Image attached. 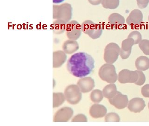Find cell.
<instances>
[{
    "instance_id": "cell-1",
    "label": "cell",
    "mask_w": 149,
    "mask_h": 126,
    "mask_svg": "<svg viewBox=\"0 0 149 126\" xmlns=\"http://www.w3.org/2000/svg\"><path fill=\"white\" fill-rule=\"evenodd\" d=\"M95 60L92 56L84 52L74 54L69 58L67 69L70 74L77 78H84L92 72Z\"/></svg>"
},
{
    "instance_id": "cell-2",
    "label": "cell",
    "mask_w": 149,
    "mask_h": 126,
    "mask_svg": "<svg viewBox=\"0 0 149 126\" xmlns=\"http://www.w3.org/2000/svg\"><path fill=\"white\" fill-rule=\"evenodd\" d=\"M72 16V8L68 3L60 5L53 6V18L63 20L67 23L71 20Z\"/></svg>"
},
{
    "instance_id": "cell-3",
    "label": "cell",
    "mask_w": 149,
    "mask_h": 126,
    "mask_svg": "<svg viewBox=\"0 0 149 126\" xmlns=\"http://www.w3.org/2000/svg\"><path fill=\"white\" fill-rule=\"evenodd\" d=\"M98 75L102 80L109 84L115 83L118 80L115 67L111 64H103L99 69Z\"/></svg>"
},
{
    "instance_id": "cell-4",
    "label": "cell",
    "mask_w": 149,
    "mask_h": 126,
    "mask_svg": "<svg viewBox=\"0 0 149 126\" xmlns=\"http://www.w3.org/2000/svg\"><path fill=\"white\" fill-rule=\"evenodd\" d=\"M81 31L93 39L101 36L102 29L101 25L96 24L91 20H86L81 24Z\"/></svg>"
},
{
    "instance_id": "cell-5",
    "label": "cell",
    "mask_w": 149,
    "mask_h": 126,
    "mask_svg": "<svg viewBox=\"0 0 149 126\" xmlns=\"http://www.w3.org/2000/svg\"><path fill=\"white\" fill-rule=\"evenodd\" d=\"M66 100L71 105H76L80 102L82 98L81 92L77 85H70L64 91Z\"/></svg>"
},
{
    "instance_id": "cell-6",
    "label": "cell",
    "mask_w": 149,
    "mask_h": 126,
    "mask_svg": "<svg viewBox=\"0 0 149 126\" xmlns=\"http://www.w3.org/2000/svg\"><path fill=\"white\" fill-rule=\"evenodd\" d=\"M120 47L115 43H111L105 47L104 52V60L106 63L112 64L118 60L120 55Z\"/></svg>"
},
{
    "instance_id": "cell-7",
    "label": "cell",
    "mask_w": 149,
    "mask_h": 126,
    "mask_svg": "<svg viewBox=\"0 0 149 126\" xmlns=\"http://www.w3.org/2000/svg\"><path fill=\"white\" fill-rule=\"evenodd\" d=\"M81 25L77 21H71L67 24L66 35L70 40H77L80 37L81 34Z\"/></svg>"
},
{
    "instance_id": "cell-8",
    "label": "cell",
    "mask_w": 149,
    "mask_h": 126,
    "mask_svg": "<svg viewBox=\"0 0 149 126\" xmlns=\"http://www.w3.org/2000/svg\"><path fill=\"white\" fill-rule=\"evenodd\" d=\"M139 77L136 71H132L128 69H123L119 72L118 80L121 84L135 83Z\"/></svg>"
},
{
    "instance_id": "cell-9",
    "label": "cell",
    "mask_w": 149,
    "mask_h": 126,
    "mask_svg": "<svg viewBox=\"0 0 149 126\" xmlns=\"http://www.w3.org/2000/svg\"><path fill=\"white\" fill-rule=\"evenodd\" d=\"M143 21V15L138 9L133 10L126 19V23L132 28H136L141 25Z\"/></svg>"
},
{
    "instance_id": "cell-10",
    "label": "cell",
    "mask_w": 149,
    "mask_h": 126,
    "mask_svg": "<svg viewBox=\"0 0 149 126\" xmlns=\"http://www.w3.org/2000/svg\"><path fill=\"white\" fill-rule=\"evenodd\" d=\"M73 110L71 107H64L58 110L54 116V122H67L73 115Z\"/></svg>"
},
{
    "instance_id": "cell-11",
    "label": "cell",
    "mask_w": 149,
    "mask_h": 126,
    "mask_svg": "<svg viewBox=\"0 0 149 126\" xmlns=\"http://www.w3.org/2000/svg\"><path fill=\"white\" fill-rule=\"evenodd\" d=\"M109 102L116 108L122 109L128 106L129 100L127 95L123 94L121 92L118 91L114 97L109 99Z\"/></svg>"
},
{
    "instance_id": "cell-12",
    "label": "cell",
    "mask_w": 149,
    "mask_h": 126,
    "mask_svg": "<svg viewBox=\"0 0 149 126\" xmlns=\"http://www.w3.org/2000/svg\"><path fill=\"white\" fill-rule=\"evenodd\" d=\"M77 85L83 93L90 92L95 86L94 80L90 77L81 78L78 81Z\"/></svg>"
},
{
    "instance_id": "cell-13",
    "label": "cell",
    "mask_w": 149,
    "mask_h": 126,
    "mask_svg": "<svg viewBox=\"0 0 149 126\" xmlns=\"http://www.w3.org/2000/svg\"><path fill=\"white\" fill-rule=\"evenodd\" d=\"M146 106L145 102L142 98H134L130 100L127 106L130 111L137 113L143 111Z\"/></svg>"
},
{
    "instance_id": "cell-14",
    "label": "cell",
    "mask_w": 149,
    "mask_h": 126,
    "mask_svg": "<svg viewBox=\"0 0 149 126\" xmlns=\"http://www.w3.org/2000/svg\"><path fill=\"white\" fill-rule=\"evenodd\" d=\"M107 109L105 106L101 104H93L90 109V114L95 119L102 118L106 116Z\"/></svg>"
},
{
    "instance_id": "cell-15",
    "label": "cell",
    "mask_w": 149,
    "mask_h": 126,
    "mask_svg": "<svg viewBox=\"0 0 149 126\" xmlns=\"http://www.w3.org/2000/svg\"><path fill=\"white\" fill-rule=\"evenodd\" d=\"M67 60L66 54L62 50H57L53 53V67H60Z\"/></svg>"
},
{
    "instance_id": "cell-16",
    "label": "cell",
    "mask_w": 149,
    "mask_h": 126,
    "mask_svg": "<svg viewBox=\"0 0 149 126\" xmlns=\"http://www.w3.org/2000/svg\"><path fill=\"white\" fill-rule=\"evenodd\" d=\"M108 21L112 27L115 29L122 27L125 23V19L124 17L117 13L111 14L109 17Z\"/></svg>"
},
{
    "instance_id": "cell-17",
    "label": "cell",
    "mask_w": 149,
    "mask_h": 126,
    "mask_svg": "<svg viewBox=\"0 0 149 126\" xmlns=\"http://www.w3.org/2000/svg\"><path fill=\"white\" fill-rule=\"evenodd\" d=\"M63 51L67 54L74 53L79 49L78 43L76 40H68L64 42L63 45Z\"/></svg>"
},
{
    "instance_id": "cell-18",
    "label": "cell",
    "mask_w": 149,
    "mask_h": 126,
    "mask_svg": "<svg viewBox=\"0 0 149 126\" xmlns=\"http://www.w3.org/2000/svg\"><path fill=\"white\" fill-rule=\"evenodd\" d=\"M66 22L63 20L56 19L53 22L51 27L55 34H61L64 32L66 29Z\"/></svg>"
},
{
    "instance_id": "cell-19",
    "label": "cell",
    "mask_w": 149,
    "mask_h": 126,
    "mask_svg": "<svg viewBox=\"0 0 149 126\" xmlns=\"http://www.w3.org/2000/svg\"><path fill=\"white\" fill-rule=\"evenodd\" d=\"M136 69L141 71H145L149 69V58L146 56H140L135 61Z\"/></svg>"
},
{
    "instance_id": "cell-20",
    "label": "cell",
    "mask_w": 149,
    "mask_h": 126,
    "mask_svg": "<svg viewBox=\"0 0 149 126\" xmlns=\"http://www.w3.org/2000/svg\"><path fill=\"white\" fill-rule=\"evenodd\" d=\"M102 92L104 97L109 99L116 95L118 91L115 84L114 83H111L105 86Z\"/></svg>"
},
{
    "instance_id": "cell-21",
    "label": "cell",
    "mask_w": 149,
    "mask_h": 126,
    "mask_svg": "<svg viewBox=\"0 0 149 126\" xmlns=\"http://www.w3.org/2000/svg\"><path fill=\"white\" fill-rule=\"evenodd\" d=\"M66 100L64 94L62 92H53V107H59Z\"/></svg>"
},
{
    "instance_id": "cell-22",
    "label": "cell",
    "mask_w": 149,
    "mask_h": 126,
    "mask_svg": "<svg viewBox=\"0 0 149 126\" xmlns=\"http://www.w3.org/2000/svg\"><path fill=\"white\" fill-rule=\"evenodd\" d=\"M119 2V0H102L101 4L104 8L114 9L118 7Z\"/></svg>"
},
{
    "instance_id": "cell-23",
    "label": "cell",
    "mask_w": 149,
    "mask_h": 126,
    "mask_svg": "<svg viewBox=\"0 0 149 126\" xmlns=\"http://www.w3.org/2000/svg\"><path fill=\"white\" fill-rule=\"evenodd\" d=\"M102 92L99 89H95L92 91L91 94V99L93 102L99 103L104 99Z\"/></svg>"
},
{
    "instance_id": "cell-24",
    "label": "cell",
    "mask_w": 149,
    "mask_h": 126,
    "mask_svg": "<svg viewBox=\"0 0 149 126\" xmlns=\"http://www.w3.org/2000/svg\"><path fill=\"white\" fill-rule=\"evenodd\" d=\"M135 44L134 41L132 38L128 37L127 39L123 40L122 43L121 48L125 51L132 50V47Z\"/></svg>"
},
{
    "instance_id": "cell-25",
    "label": "cell",
    "mask_w": 149,
    "mask_h": 126,
    "mask_svg": "<svg viewBox=\"0 0 149 126\" xmlns=\"http://www.w3.org/2000/svg\"><path fill=\"white\" fill-rule=\"evenodd\" d=\"M139 46L145 55H149V40H142L139 43Z\"/></svg>"
},
{
    "instance_id": "cell-26",
    "label": "cell",
    "mask_w": 149,
    "mask_h": 126,
    "mask_svg": "<svg viewBox=\"0 0 149 126\" xmlns=\"http://www.w3.org/2000/svg\"><path fill=\"white\" fill-rule=\"evenodd\" d=\"M105 121L106 122H119L120 121V116L116 113H110L105 116Z\"/></svg>"
},
{
    "instance_id": "cell-27",
    "label": "cell",
    "mask_w": 149,
    "mask_h": 126,
    "mask_svg": "<svg viewBox=\"0 0 149 126\" xmlns=\"http://www.w3.org/2000/svg\"><path fill=\"white\" fill-rule=\"evenodd\" d=\"M128 37H130L133 39L135 44H139L142 40V35L141 33L138 31L134 30L129 35Z\"/></svg>"
},
{
    "instance_id": "cell-28",
    "label": "cell",
    "mask_w": 149,
    "mask_h": 126,
    "mask_svg": "<svg viewBox=\"0 0 149 126\" xmlns=\"http://www.w3.org/2000/svg\"><path fill=\"white\" fill-rule=\"evenodd\" d=\"M136 71L137 72L138 74H139V77L137 80L134 84H136V85H140V86L143 85V84L145 83L146 80L145 75L143 74V72L141 71L137 70Z\"/></svg>"
},
{
    "instance_id": "cell-29",
    "label": "cell",
    "mask_w": 149,
    "mask_h": 126,
    "mask_svg": "<svg viewBox=\"0 0 149 126\" xmlns=\"http://www.w3.org/2000/svg\"><path fill=\"white\" fill-rule=\"evenodd\" d=\"M71 121L72 122H87L88 119L84 114H78L74 117Z\"/></svg>"
},
{
    "instance_id": "cell-30",
    "label": "cell",
    "mask_w": 149,
    "mask_h": 126,
    "mask_svg": "<svg viewBox=\"0 0 149 126\" xmlns=\"http://www.w3.org/2000/svg\"><path fill=\"white\" fill-rule=\"evenodd\" d=\"M137 6L141 9H143L147 7L149 3V0H136Z\"/></svg>"
},
{
    "instance_id": "cell-31",
    "label": "cell",
    "mask_w": 149,
    "mask_h": 126,
    "mask_svg": "<svg viewBox=\"0 0 149 126\" xmlns=\"http://www.w3.org/2000/svg\"><path fill=\"white\" fill-rule=\"evenodd\" d=\"M141 93L143 97L149 98V84H146L142 87Z\"/></svg>"
},
{
    "instance_id": "cell-32",
    "label": "cell",
    "mask_w": 149,
    "mask_h": 126,
    "mask_svg": "<svg viewBox=\"0 0 149 126\" xmlns=\"http://www.w3.org/2000/svg\"><path fill=\"white\" fill-rule=\"evenodd\" d=\"M131 53H132V50L125 51L123 50L122 48L120 49V56L123 60H126L129 58Z\"/></svg>"
},
{
    "instance_id": "cell-33",
    "label": "cell",
    "mask_w": 149,
    "mask_h": 126,
    "mask_svg": "<svg viewBox=\"0 0 149 126\" xmlns=\"http://www.w3.org/2000/svg\"><path fill=\"white\" fill-rule=\"evenodd\" d=\"M88 1L92 5H95V6L101 4L102 1V0H88Z\"/></svg>"
},
{
    "instance_id": "cell-34",
    "label": "cell",
    "mask_w": 149,
    "mask_h": 126,
    "mask_svg": "<svg viewBox=\"0 0 149 126\" xmlns=\"http://www.w3.org/2000/svg\"><path fill=\"white\" fill-rule=\"evenodd\" d=\"M65 0H53V2L55 4H59L63 2Z\"/></svg>"
},
{
    "instance_id": "cell-35",
    "label": "cell",
    "mask_w": 149,
    "mask_h": 126,
    "mask_svg": "<svg viewBox=\"0 0 149 126\" xmlns=\"http://www.w3.org/2000/svg\"><path fill=\"white\" fill-rule=\"evenodd\" d=\"M148 108H149V103H148Z\"/></svg>"
},
{
    "instance_id": "cell-36",
    "label": "cell",
    "mask_w": 149,
    "mask_h": 126,
    "mask_svg": "<svg viewBox=\"0 0 149 126\" xmlns=\"http://www.w3.org/2000/svg\"><path fill=\"white\" fill-rule=\"evenodd\" d=\"M148 19H149V18H148Z\"/></svg>"
}]
</instances>
